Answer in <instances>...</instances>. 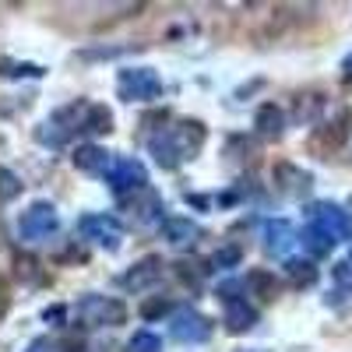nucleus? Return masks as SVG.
Masks as SVG:
<instances>
[{
  "label": "nucleus",
  "instance_id": "obj_10",
  "mask_svg": "<svg viewBox=\"0 0 352 352\" xmlns=\"http://www.w3.org/2000/svg\"><path fill=\"white\" fill-rule=\"evenodd\" d=\"M131 352H159V338L155 335H138L131 342Z\"/></svg>",
  "mask_w": 352,
  "mask_h": 352
},
{
  "label": "nucleus",
  "instance_id": "obj_9",
  "mask_svg": "<svg viewBox=\"0 0 352 352\" xmlns=\"http://www.w3.org/2000/svg\"><path fill=\"white\" fill-rule=\"evenodd\" d=\"M229 320H232L229 328H240V331H243V328H250L254 310H247V307H240V310H236V307H232V310H229Z\"/></svg>",
  "mask_w": 352,
  "mask_h": 352
},
{
  "label": "nucleus",
  "instance_id": "obj_4",
  "mask_svg": "<svg viewBox=\"0 0 352 352\" xmlns=\"http://www.w3.org/2000/svg\"><path fill=\"white\" fill-rule=\"evenodd\" d=\"M159 268H162V264H159V257H148V261H141V264H138V268H134L131 275H124V278H120V285H127V289H141L144 282L159 278Z\"/></svg>",
  "mask_w": 352,
  "mask_h": 352
},
{
  "label": "nucleus",
  "instance_id": "obj_1",
  "mask_svg": "<svg viewBox=\"0 0 352 352\" xmlns=\"http://www.w3.org/2000/svg\"><path fill=\"white\" fill-rule=\"evenodd\" d=\"M78 310H81L85 324H120V320L127 317L124 303H116V300H96V296H88Z\"/></svg>",
  "mask_w": 352,
  "mask_h": 352
},
{
  "label": "nucleus",
  "instance_id": "obj_3",
  "mask_svg": "<svg viewBox=\"0 0 352 352\" xmlns=\"http://www.w3.org/2000/svg\"><path fill=\"white\" fill-rule=\"evenodd\" d=\"M53 229H56V219H53L50 204H36L21 219V236H43V232H53Z\"/></svg>",
  "mask_w": 352,
  "mask_h": 352
},
{
  "label": "nucleus",
  "instance_id": "obj_7",
  "mask_svg": "<svg viewBox=\"0 0 352 352\" xmlns=\"http://www.w3.org/2000/svg\"><path fill=\"white\" fill-rule=\"evenodd\" d=\"M194 232H197V229H194L190 222H184V219H176V222L166 226V236H169L173 243H184V236H194Z\"/></svg>",
  "mask_w": 352,
  "mask_h": 352
},
{
  "label": "nucleus",
  "instance_id": "obj_8",
  "mask_svg": "<svg viewBox=\"0 0 352 352\" xmlns=\"http://www.w3.org/2000/svg\"><path fill=\"white\" fill-rule=\"evenodd\" d=\"M320 106H324V99H320L317 92H303V96H300V113H296V116H300V120H307V116H310L314 109H320Z\"/></svg>",
  "mask_w": 352,
  "mask_h": 352
},
{
  "label": "nucleus",
  "instance_id": "obj_11",
  "mask_svg": "<svg viewBox=\"0 0 352 352\" xmlns=\"http://www.w3.org/2000/svg\"><path fill=\"white\" fill-rule=\"evenodd\" d=\"M345 67H349V71H352V56H349V60H345Z\"/></svg>",
  "mask_w": 352,
  "mask_h": 352
},
{
  "label": "nucleus",
  "instance_id": "obj_2",
  "mask_svg": "<svg viewBox=\"0 0 352 352\" xmlns=\"http://www.w3.org/2000/svg\"><path fill=\"white\" fill-rule=\"evenodd\" d=\"M120 92H124L127 99H152V96H159V78H155L152 71H144V67L127 71V74L120 78Z\"/></svg>",
  "mask_w": 352,
  "mask_h": 352
},
{
  "label": "nucleus",
  "instance_id": "obj_6",
  "mask_svg": "<svg viewBox=\"0 0 352 352\" xmlns=\"http://www.w3.org/2000/svg\"><path fill=\"white\" fill-rule=\"evenodd\" d=\"M74 162L81 166V169H102V162H106V152L102 148H92V144H85V148H78V155H74Z\"/></svg>",
  "mask_w": 352,
  "mask_h": 352
},
{
  "label": "nucleus",
  "instance_id": "obj_5",
  "mask_svg": "<svg viewBox=\"0 0 352 352\" xmlns=\"http://www.w3.org/2000/svg\"><path fill=\"white\" fill-rule=\"evenodd\" d=\"M257 127H261V134L278 138V134H282V113H278L275 106H264V109L257 113Z\"/></svg>",
  "mask_w": 352,
  "mask_h": 352
}]
</instances>
